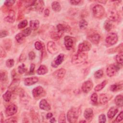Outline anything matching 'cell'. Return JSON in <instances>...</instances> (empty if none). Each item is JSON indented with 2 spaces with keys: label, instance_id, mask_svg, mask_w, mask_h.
I'll list each match as a JSON object with an SVG mask.
<instances>
[{
  "label": "cell",
  "instance_id": "obj_12",
  "mask_svg": "<svg viewBox=\"0 0 123 123\" xmlns=\"http://www.w3.org/2000/svg\"><path fill=\"white\" fill-rule=\"evenodd\" d=\"M64 60V55L63 54H60L58 55L52 63V66L53 67H57L61 64Z\"/></svg>",
  "mask_w": 123,
  "mask_h": 123
},
{
  "label": "cell",
  "instance_id": "obj_32",
  "mask_svg": "<svg viewBox=\"0 0 123 123\" xmlns=\"http://www.w3.org/2000/svg\"><path fill=\"white\" fill-rule=\"evenodd\" d=\"M8 75L7 72L5 71H1V81L2 82H5L7 81Z\"/></svg>",
  "mask_w": 123,
  "mask_h": 123
},
{
  "label": "cell",
  "instance_id": "obj_20",
  "mask_svg": "<svg viewBox=\"0 0 123 123\" xmlns=\"http://www.w3.org/2000/svg\"><path fill=\"white\" fill-rule=\"evenodd\" d=\"M123 82H121L118 83L113 84L110 86V90L113 92L120 91L123 89Z\"/></svg>",
  "mask_w": 123,
  "mask_h": 123
},
{
  "label": "cell",
  "instance_id": "obj_52",
  "mask_svg": "<svg viewBox=\"0 0 123 123\" xmlns=\"http://www.w3.org/2000/svg\"><path fill=\"white\" fill-rule=\"evenodd\" d=\"M70 3L72 5L77 6L80 3H81V1H79V0H72V1H70Z\"/></svg>",
  "mask_w": 123,
  "mask_h": 123
},
{
  "label": "cell",
  "instance_id": "obj_27",
  "mask_svg": "<svg viewBox=\"0 0 123 123\" xmlns=\"http://www.w3.org/2000/svg\"><path fill=\"white\" fill-rule=\"evenodd\" d=\"M115 103L116 105L118 106L122 107L123 105V98L122 95H117L115 98Z\"/></svg>",
  "mask_w": 123,
  "mask_h": 123
},
{
  "label": "cell",
  "instance_id": "obj_10",
  "mask_svg": "<svg viewBox=\"0 0 123 123\" xmlns=\"http://www.w3.org/2000/svg\"><path fill=\"white\" fill-rule=\"evenodd\" d=\"M18 111V107L14 104L9 105L6 110V114L7 116H12L15 114Z\"/></svg>",
  "mask_w": 123,
  "mask_h": 123
},
{
  "label": "cell",
  "instance_id": "obj_35",
  "mask_svg": "<svg viewBox=\"0 0 123 123\" xmlns=\"http://www.w3.org/2000/svg\"><path fill=\"white\" fill-rule=\"evenodd\" d=\"M88 22L84 19L81 20L79 23V26L80 29H85L87 28V27L88 26Z\"/></svg>",
  "mask_w": 123,
  "mask_h": 123
},
{
  "label": "cell",
  "instance_id": "obj_3",
  "mask_svg": "<svg viewBox=\"0 0 123 123\" xmlns=\"http://www.w3.org/2000/svg\"><path fill=\"white\" fill-rule=\"evenodd\" d=\"M119 64H112L108 65L106 69V73L109 77H112L115 75L117 72L119 70L120 67Z\"/></svg>",
  "mask_w": 123,
  "mask_h": 123
},
{
  "label": "cell",
  "instance_id": "obj_54",
  "mask_svg": "<svg viewBox=\"0 0 123 123\" xmlns=\"http://www.w3.org/2000/svg\"><path fill=\"white\" fill-rule=\"evenodd\" d=\"M0 55H1V58H5L6 55V52L4 51V50L2 47L1 48V54Z\"/></svg>",
  "mask_w": 123,
  "mask_h": 123
},
{
  "label": "cell",
  "instance_id": "obj_9",
  "mask_svg": "<svg viewBox=\"0 0 123 123\" xmlns=\"http://www.w3.org/2000/svg\"><path fill=\"white\" fill-rule=\"evenodd\" d=\"M47 50L49 53L52 54H55L58 52V47L56 44L53 41H49L47 45Z\"/></svg>",
  "mask_w": 123,
  "mask_h": 123
},
{
  "label": "cell",
  "instance_id": "obj_51",
  "mask_svg": "<svg viewBox=\"0 0 123 123\" xmlns=\"http://www.w3.org/2000/svg\"><path fill=\"white\" fill-rule=\"evenodd\" d=\"M29 59L32 60H33L35 59V58L36 57V55L34 52H31L29 53Z\"/></svg>",
  "mask_w": 123,
  "mask_h": 123
},
{
  "label": "cell",
  "instance_id": "obj_60",
  "mask_svg": "<svg viewBox=\"0 0 123 123\" xmlns=\"http://www.w3.org/2000/svg\"><path fill=\"white\" fill-rule=\"evenodd\" d=\"M100 3H103V4H105L106 3V1H99V2Z\"/></svg>",
  "mask_w": 123,
  "mask_h": 123
},
{
  "label": "cell",
  "instance_id": "obj_44",
  "mask_svg": "<svg viewBox=\"0 0 123 123\" xmlns=\"http://www.w3.org/2000/svg\"><path fill=\"white\" fill-rule=\"evenodd\" d=\"M123 111H121V112L119 113V114L116 117L114 122H116V123L120 122L123 120Z\"/></svg>",
  "mask_w": 123,
  "mask_h": 123
},
{
  "label": "cell",
  "instance_id": "obj_16",
  "mask_svg": "<svg viewBox=\"0 0 123 123\" xmlns=\"http://www.w3.org/2000/svg\"><path fill=\"white\" fill-rule=\"evenodd\" d=\"M39 81V79L36 76L27 78L24 80V84L26 86H31L37 83Z\"/></svg>",
  "mask_w": 123,
  "mask_h": 123
},
{
  "label": "cell",
  "instance_id": "obj_22",
  "mask_svg": "<svg viewBox=\"0 0 123 123\" xmlns=\"http://www.w3.org/2000/svg\"><path fill=\"white\" fill-rule=\"evenodd\" d=\"M111 96L107 94H101L100 96V102L101 104H106L111 99Z\"/></svg>",
  "mask_w": 123,
  "mask_h": 123
},
{
  "label": "cell",
  "instance_id": "obj_36",
  "mask_svg": "<svg viewBox=\"0 0 123 123\" xmlns=\"http://www.w3.org/2000/svg\"><path fill=\"white\" fill-rule=\"evenodd\" d=\"M62 34H63V33H60L59 32H54L53 34H52L51 37H52V38L53 40L57 41V40H59L61 38V37L62 36Z\"/></svg>",
  "mask_w": 123,
  "mask_h": 123
},
{
  "label": "cell",
  "instance_id": "obj_17",
  "mask_svg": "<svg viewBox=\"0 0 123 123\" xmlns=\"http://www.w3.org/2000/svg\"><path fill=\"white\" fill-rule=\"evenodd\" d=\"M40 108L44 111H49L51 110V106L45 99L42 100L40 102Z\"/></svg>",
  "mask_w": 123,
  "mask_h": 123
},
{
  "label": "cell",
  "instance_id": "obj_7",
  "mask_svg": "<svg viewBox=\"0 0 123 123\" xmlns=\"http://www.w3.org/2000/svg\"><path fill=\"white\" fill-rule=\"evenodd\" d=\"M107 18L110 21H116L119 19V15L115 10L111 9L107 13Z\"/></svg>",
  "mask_w": 123,
  "mask_h": 123
},
{
  "label": "cell",
  "instance_id": "obj_4",
  "mask_svg": "<svg viewBox=\"0 0 123 123\" xmlns=\"http://www.w3.org/2000/svg\"><path fill=\"white\" fill-rule=\"evenodd\" d=\"M93 14L95 18H102L105 14V9L101 5H96L93 8Z\"/></svg>",
  "mask_w": 123,
  "mask_h": 123
},
{
  "label": "cell",
  "instance_id": "obj_5",
  "mask_svg": "<svg viewBox=\"0 0 123 123\" xmlns=\"http://www.w3.org/2000/svg\"><path fill=\"white\" fill-rule=\"evenodd\" d=\"M45 94V92L44 88L38 86L34 88L32 90V95L35 99H39L41 97H43Z\"/></svg>",
  "mask_w": 123,
  "mask_h": 123
},
{
  "label": "cell",
  "instance_id": "obj_11",
  "mask_svg": "<svg viewBox=\"0 0 123 123\" xmlns=\"http://www.w3.org/2000/svg\"><path fill=\"white\" fill-rule=\"evenodd\" d=\"M93 84L90 80H88L84 82L82 86V91L86 93L89 92L92 88Z\"/></svg>",
  "mask_w": 123,
  "mask_h": 123
},
{
  "label": "cell",
  "instance_id": "obj_55",
  "mask_svg": "<svg viewBox=\"0 0 123 123\" xmlns=\"http://www.w3.org/2000/svg\"><path fill=\"white\" fill-rule=\"evenodd\" d=\"M26 59V56L25 54H22L20 55V57H19V60L20 62H24V61H25Z\"/></svg>",
  "mask_w": 123,
  "mask_h": 123
},
{
  "label": "cell",
  "instance_id": "obj_48",
  "mask_svg": "<svg viewBox=\"0 0 123 123\" xmlns=\"http://www.w3.org/2000/svg\"><path fill=\"white\" fill-rule=\"evenodd\" d=\"M15 2H16L15 1H13V0H10V1H6L5 2V5L7 7H11L14 5V4H15Z\"/></svg>",
  "mask_w": 123,
  "mask_h": 123
},
{
  "label": "cell",
  "instance_id": "obj_43",
  "mask_svg": "<svg viewBox=\"0 0 123 123\" xmlns=\"http://www.w3.org/2000/svg\"><path fill=\"white\" fill-rule=\"evenodd\" d=\"M14 64H15V62L13 59H9V60H7V61L6 62V65L7 67H8L9 68L12 67L14 66Z\"/></svg>",
  "mask_w": 123,
  "mask_h": 123
},
{
  "label": "cell",
  "instance_id": "obj_30",
  "mask_svg": "<svg viewBox=\"0 0 123 123\" xmlns=\"http://www.w3.org/2000/svg\"><path fill=\"white\" fill-rule=\"evenodd\" d=\"M12 97V93L10 90L7 91L3 96V98L5 101L8 102L11 100Z\"/></svg>",
  "mask_w": 123,
  "mask_h": 123
},
{
  "label": "cell",
  "instance_id": "obj_41",
  "mask_svg": "<svg viewBox=\"0 0 123 123\" xmlns=\"http://www.w3.org/2000/svg\"><path fill=\"white\" fill-rule=\"evenodd\" d=\"M27 25H28V21L27 20H24L19 23V24L18 25V28L20 29H22L25 28Z\"/></svg>",
  "mask_w": 123,
  "mask_h": 123
},
{
  "label": "cell",
  "instance_id": "obj_59",
  "mask_svg": "<svg viewBox=\"0 0 123 123\" xmlns=\"http://www.w3.org/2000/svg\"><path fill=\"white\" fill-rule=\"evenodd\" d=\"M3 115L2 112H1V123H3Z\"/></svg>",
  "mask_w": 123,
  "mask_h": 123
},
{
  "label": "cell",
  "instance_id": "obj_18",
  "mask_svg": "<svg viewBox=\"0 0 123 123\" xmlns=\"http://www.w3.org/2000/svg\"><path fill=\"white\" fill-rule=\"evenodd\" d=\"M100 36L99 34L95 33L89 35L88 37V39L93 44H98L100 41Z\"/></svg>",
  "mask_w": 123,
  "mask_h": 123
},
{
  "label": "cell",
  "instance_id": "obj_56",
  "mask_svg": "<svg viewBox=\"0 0 123 123\" xmlns=\"http://www.w3.org/2000/svg\"><path fill=\"white\" fill-rule=\"evenodd\" d=\"M50 14V11L48 9H46L44 11L45 17H48Z\"/></svg>",
  "mask_w": 123,
  "mask_h": 123
},
{
  "label": "cell",
  "instance_id": "obj_39",
  "mask_svg": "<svg viewBox=\"0 0 123 123\" xmlns=\"http://www.w3.org/2000/svg\"><path fill=\"white\" fill-rule=\"evenodd\" d=\"M59 123H65L66 122V118L65 114L64 112H62L60 114L59 117Z\"/></svg>",
  "mask_w": 123,
  "mask_h": 123
},
{
  "label": "cell",
  "instance_id": "obj_13",
  "mask_svg": "<svg viewBox=\"0 0 123 123\" xmlns=\"http://www.w3.org/2000/svg\"><path fill=\"white\" fill-rule=\"evenodd\" d=\"M66 73V70L64 68L57 70L53 73V76L56 79H60L63 78Z\"/></svg>",
  "mask_w": 123,
  "mask_h": 123
},
{
  "label": "cell",
  "instance_id": "obj_19",
  "mask_svg": "<svg viewBox=\"0 0 123 123\" xmlns=\"http://www.w3.org/2000/svg\"><path fill=\"white\" fill-rule=\"evenodd\" d=\"M5 20L9 22V23H13L15 22L16 19V14L14 11L11 10L9 11L8 15L5 18Z\"/></svg>",
  "mask_w": 123,
  "mask_h": 123
},
{
  "label": "cell",
  "instance_id": "obj_50",
  "mask_svg": "<svg viewBox=\"0 0 123 123\" xmlns=\"http://www.w3.org/2000/svg\"><path fill=\"white\" fill-rule=\"evenodd\" d=\"M8 34V32L6 31V30H1V35H0V36H1V38H4L6 36H7Z\"/></svg>",
  "mask_w": 123,
  "mask_h": 123
},
{
  "label": "cell",
  "instance_id": "obj_31",
  "mask_svg": "<svg viewBox=\"0 0 123 123\" xmlns=\"http://www.w3.org/2000/svg\"><path fill=\"white\" fill-rule=\"evenodd\" d=\"M25 37L23 35V34L21 33L18 34L16 36V39L17 41L19 43H22L23 42H24L25 40Z\"/></svg>",
  "mask_w": 123,
  "mask_h": 123
},
{
  "label": "cell",
  "instance_id": "obj_42",
  "mask_svg": "<svg viewBox=\"0 0 123 123\" xmlns=\"http://www.w3.org/2000/svg\"><path fill=\"white\" fill-rule=\"evenodd\" d=\"M91 101L94 103H97V101H98V95L96 93H94L91 96L90 98Z\"/></svg>",
  "mask_w": 123,
  "mask_h": 123
},
{
  "label": "cell",
  "instance_id": "obj_24",
  "mask_svg": "<svg viewBox=\"0 0 123 123\" xmlns=\"http://www.w3.org/2000/svg\"><path fill=\"white\" fill-rule=\"evenodd\" d=\"M20 80L18 79H15L13 80L11 85L9 87V89L10 91H14L16 90L20 84Z\"/></svg>",
  "mask_w": 123,
  "mask_h": 123
},
{
  "label": "cell",
  "instance_id": "obj_47",
  "mask_svg": "<svg viewBox=\"0 0 123 123\" xmlns=\"http://www.w3.org/2000/svg\"><path fill=\"white\" fill-rule=\"evenodd\" d=\"M106 116L104 114H101L99 116V122L100 123H104L106 122Z\"/></svg>",
  "mask_w": 123,
  "mask_h": 123
},
{
  "label": "cell",
  "instance_id": "obj_57",
  "mask_svg": "<svg viewBox=\"0 0 123 123\" xmlns=\"http://www.w3.org/2000/svg\"><path fill=\"white\" fill-rule=\"evenodd\" d=\"M53 114L51 112H49V113H47V115H46V118H47V119H51V118L53 117Z\"/></svg>",
  "mask_w": 123,
  "mask_h": 123
},
{
  "label": "cell",
  "instance_id": "obj_49",
  "mask_svg": "<svg viewBox=\"0 0 123 123\" xmlns=\"http://www.w3.org/2000/svg\"><path fill=\"white\" fill-rule=\"evenodd\" d=\"M5 123H17V119L15 117H12L8 119H6L5 121Z\"/></svg>",
  "mask_w": 123,
  "mask_h": 123
},
{
  "label": "cell",
  "instance_id": "obj_2",
  "mask_svg": "<svg viewBox=\"0 0 123 123\" xmlns=\"http://www.w3.org/2000/svg\"><path fill=\"white\" fill-rule=\"evenodd\" d=\"M88 59V54L84 52H78L74 55L72 59V63L73 64L77 65L83 64Z\"/></svg>",
  "mask_w": 123,
  "mask_h": 123
},
{
  "label": "cell",
  "instance_id": "obj_38",
  "mask_svg": "<svg viewBox=\"0 0 123 123\" xmlns=\"http://www.w3.org/2000/svg\"><path fill=\"white\" fill-rule=\"evenodd\" d=\"M31 29L29 28L26 29H25L23 30L22 32H21V33L23 34V35L25 37L29 36L31 34Z\"/></svg>",
  "mask_w": 123,
  "mask_h": 123
},
{
  "label": "cell",
  "instance_id": "obj_28",
  "mask_svg": "<svg viewBox=\"0 0 123 123\" xmlns=\"http://www.w3.org/2000/svg\"><path fill=\"white\" fill-rule=\"evenodd\" d=\"M52 7L53 10L56 12H59L61 10V6L60 3L56 1L53 2L52 3Z\"/></svg>",
  "mask_w": 123,
  "mask_h": 123
},
{
  "label": "cell",
  "instance_id": "obj_40",
  "mask_svg": "<svg viewBox=\"0 0 123 123\" xmlns=\"http://www.w3.org/2000/svg\"><path fill=\"white\" fill-rule=\"evenodd\" d=\"M103 75V72L102 70H99L96 71L94 74V76L96 78H101Z\"/></svg>",
  "mask_w": 123,
  "mask_h": 123
},
{
  "label": "cell",
  "instance_id": "obj_14",
  "mask_svg": "<svg viewBox=\"0 0 123 123\" xmlns=\"http://www.w3.org/2000/svg\"><path fill=\"white\" fill-rule=\"evenodd\" d=\"M93 111L90 108L86 109L84 113V116L88 122H90L93 117Z\"/></svg>",
  "mask_w": 123,
  "mask_h": 123
},
{
  "label": "cell",
  "instance_id": "obj_15",
  "mask_svg": "<svg viewBox=\"0 0 123 123\" xmlns=\"http://www.w3.org/2000/svg\"><path fill=\"white\" fill-rule=\"evenodd\" d=\"M64 44L65 47L67 50H70L73 46L74 41L72 37L69 36H66L64 39Z\"/></svg>",
  "mask_w": 123,
  "mask_h": 123
},
{
  "label": "cell",
  "instance_id": "obj_46",
  "mask_svg": "<svg viewBox=\"0 0 123 123\" xmlns=\"http://www.w3.org/2000/svg\"><path fill=\"white\" fill-rule=\"evenodd\" d=\"M11 42H12V41H11L10 40H7L5 41L4 45H5V48L6 49L9 50V48L11 47Z\"/></svg>",
  "mask_w": 123,
  "mask_h": 123
},
{
  "label": "cell",
  "instance_id": "obj_45",
  "mask_svg": "<svg viewBox=\"0 0 123 123\" xmlns=\"http://www.w3.org/2000/svg\"><path fill=\"white\" fill-rule=\"evenodd\" d=\"M35 47L37 50H41L43 49L42 43L40 41H36L35 43Z\"/></svg>",
  "mask_w": 123,
  "mask_h": 123
},
{
  "label": "cell",
  "instance_id": "obj_37",
  "mask_svg": "<svg viewBox=\"0 0 123 123\" xmlns=\"http://www.w3.org/2000/svg\"><path fill=\"white\" fill-rule=\"evenodd\" d=\"M18 72H19V74H23V73H25L27 71V69L26 67L25 64H23L18 66Z\"/></svg>",
  "mask_w": 123,
  "mask_h": 123
},
{
  "label": "cell",
  "instance_id": "obj_34",
  "mask_svg": "<svg viewBox=\"0 0 123 123\" xmlns=\"http://www.w3.org/2000/svg\"><path fill=\"white\" fill-rule=\"evenodd\" d=\"M104 29L107 31H110L112 29V24L111 23V22L110 21H106L104 24Z\"/></svg>",
  "mask_w": 123,
  "mask_h": 123
},
{
  "label": "cell",
  "instance_id": "obj_8",
  "mask_svg": "<svg viewBox=\"0 0 123 123\" xmlns=\"http://www.w3.org/2000/svg\"><path fill=\"white\" fill-rule=\"evenodd\" d=\"M91 48V44L88 41H84L79 44L78 47V52H84L88 51Z\"/></svg>",
  "mask_w": 123,
  "mask_h": 123
},
{
  "label": "cell",
  "instance_id": "obj_1",
  "mask_svg": "<svg viewBox=\"0 0 123 123\" xmlns=\"http://www.w3.org/2000/svg\"><path fill=\"white\" fill-rule=\"evenodd\" d=\"M81 112L80 108H72L67 113V118L68 122L71 123H76Z\"/></svg>",
  "mask_w": 123,
  "mask_h": 123
},
{
  "label": "cell",
  "instance_id": "obj_26",
  "mask_svg": "<svg viewBox=\"0 0 123 123\" xmlns=\"http://www.w3.org/2000/svg\"><path fill=\"white\" fill-rule=\"evenodd\" d=\"M48 72V70L47 67L44 65H41L38 69L37 70V73L40 75H43Z\"/></svg>",
  "mask_w": 123,
  "mask_h": 123
},
{
  "label": "cell",
  "instance_id": "obj_23",
  "mask_svg": "<svg viewBox=\"0 0 123 123\" xmlns=\"http://www.w3.org/2000/svg\"><path fill=\"white\" fill-rule=\"evenodd\" d=\"M118 110L117 108L115 107H111L107 113V115L109 118L110 119H112L114 116L116 114V113L118 112Z\"/></svg>",
  "mask_w": 123,
  "mask_h": 123
},
{
  "label": "cell",
  "instance_id": "obj_6",
  "mask_svg": "<svg viewBox=\"0 0 123 123\" xmlns=\"http://www.w3.org/2000/svg\"><path fill=\"white\" fill-rule=\"evenodd\" d=\"M118 41V37L116 34L111 33L108 35L106 37L105 41L108 46L114 45Z\"/></svg>",
  "mask_w": 123,
  "mask_h": 123
},
{
  "label": "cell",
  "instance_id": "obj_61",
  "mask_svg": "<svg viewBox=\"0 0 123 123\" xmlns=\"http://www.w3.org/2000/svg\"><path fill=\"white\" fill-rule=\"evenodd\" d=\"M82 122L85 123V122H86V121H80V122H79V123H82Z\"/></svg>",
  "mask_w": 123,
  "mask_h": 123
},
{
  "label": "cell",
  "instance_id": "obj_21",
  "mask_svg": "<svg viewBox=\"0 0 123 123\" xmlns=\"http://www.w3.org/2000/svg\"><path fill=\"white\" fill-rule=\"evenodd\" d=\"M57 29L58 32L63 33L64 32H68L70 30V27L66 25L59 24L57 26Z\"/></svg>",
  "mask_w": 123,
  "mask_h": 123
},
{
  "label": "cell",
  "instance_id": "obj_25",
  "mask_svg": "<svg viewBox=\"0 0 123 123\" xmlns=\"http://www.w3.org/2000/svg\"><path fill=\"white\" fill-rule=\"evenodd\" d=\"M40 26V21L38 20H31L30 21V28L31 30H37Z\"/></svg>",
  "mask_w": 123,
  "mask_h": 123
},
{
  "label": "cell",
  "instance_id": "obj_29",
  "mask_svg": "<svg viewBox=\"0 0 123 123\" xmlns=\"http://www.w3.org/2000/svg\"><path fill=\"white\" fill-rule=\"evenodd\" d=\"M108 83V81L107 80H104L102 82H101L100 84L98 85L95 88V90L96 91H100L101 90H102L107 85Z\"/></svg>",
  "mask_w": 123,
  "mask_h": 123
},
{
  "label": "cell",
  "instance_id": "obj_33",
  "mask_svg": "<svg viewBox=\"0 0 123 123\" xmlns=\"http://www.w3.org/2000/svg\"><path fill=\"white\" fill-rule=\"evenodd\" d=\"M123 52H121V53H119L118 54H117L116 56V61L117 62V63L121 65H122L123 64Z\"/></svg>",
  "mask_w": 123,
  "mask_h": 123
},
{
  "label": "cell",
  "instance_id": "obj_53",
  "mask_svg": "<svg viewBox=\"0 0 123 123\" xmlns=\"http://www.w3.org/2000/svg\"><path fill=\"white\" fill-rule=\"evenodd\" d=\"M35 68V65L34 64H32L30 65V71H29V73L30 74H32L33 73H34Z\"/></svg>",
  "mask_w": 123,
  "mask_h": 123
},
{
  "label": "cell",
  "instance_id": "obj_58",
  "mask_svg": "<svg viewBox=\"0 0 123 123\" xmlns=\"http://www.w3.org/2000/svg\"><path fill=\"white\" fill-rule=\"evenodd\" d=\"M50 119H51L50 122H51V123H55L56 122V120L54 118H51Z\"/></svg>",
  "mask_w": 123,
  "mask_h": 123
}]
</instances>
